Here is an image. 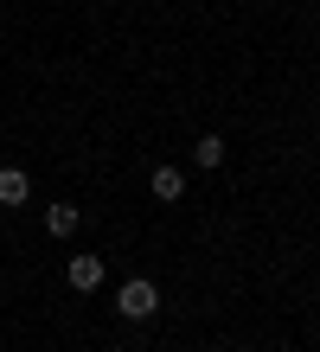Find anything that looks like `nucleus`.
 Returning a JSON list of instances; mask_svg holds the SVG:
<instances>
[{"label": "nucleus", "instance_id": "nucleus-1", "mask_svg": "<svg viewBox=\"0 0 320 352\" xmlns=\"http://www.w3.org/2000/svg\"><path fill=\"white\" fill-rule=\"evenodd\" d=\"M116 307H122L128 320H147V314H154V307H160V288L147 282V276H135V282H122V295H116Z\"/></svg>", "mask_w": 320, "mask_h": 352}, {"label": "nucleus", "instance_id": "nucleus-2", "mask_svg": "<svg viewBox=\"0 0 320 352\" xmlns=\"http://www.w3.org/2000/svg\"><path fill=\"white\" fill-rule=\"evenodd\" d=\"M96 282H103V256H71V288H83V295H90Z\"/></svg>", "mask_w": 320, "mask_h": 352}, {"label": "nucleus", "instance_id": "nucleus-3", "mask_svg": "<svg viewBox=\"0 0 320 352\" xmlns=\"http://www.w3.org/2000/svg\"><path fill=\"white\" fill-rule=\"evenodd\" d=\"M26 192H32L26 173H19V167H0V205H26Z\"/></svg>", "mask_w": 320, "mask_h": 352}, {"label": "nucleus", "instance_id": "nucleus-4", "mask_svg": "<svg viewBox=\"0 0 320 352\" xmlns=\"http://www.w3.org/2000/svg\"><path fill=\"white\" fill-rule=\"evenodd\" d=\"M45 231L52 237H71L77 231V205H52V212H45Z\"/></svg>", "mask_w": 320, "mask_h": 352}, {"label": "nucleus", "instance_id": "nucleus-5", "mask_svg": "<svg viewBox=\"0 0 320 352\" xmlns=\"http://www.w3.org/2000/svg\"><path fill=\"white\" fill-rule=\"evenodd\" d=\"M180 192H186V179H180L173 167H160V173H154V199H160V205H173Z\"/></svg>", "mask_w": 320, "mask_h": 352}, {"label": "nucleus", "instance_id": "nucleus-6", "mask_svg": "<svg viewBox=\"0 0 320 352\" xmlns=\"http://www.w3.org/2000/svg\"><path fill=\"white\" fill-rule=\"evenodd\" d=\"M192 160H199V167H218V160H224V141H218V135H199V148H192Z\"/></svg>", "mask_w": 320, "mask_h": 352}]
</instances>
